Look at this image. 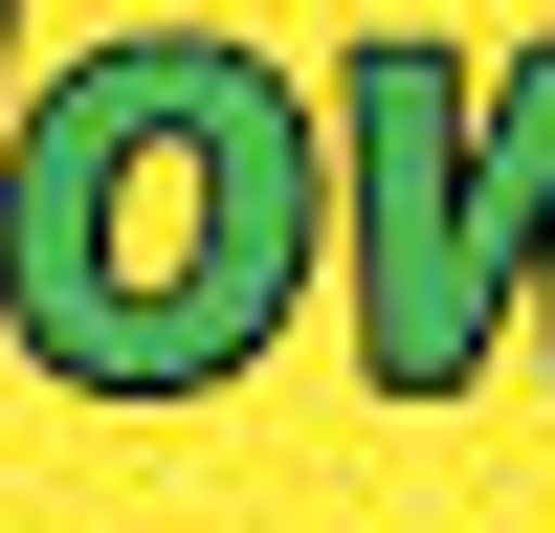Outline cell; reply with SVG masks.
<instances>
[{"mask_svg": "<svg viewBox=\"0 0 555 533\" xmlns=\"http://www.w3.org/2000/svg\"><path fill=\"white\" fill-rule=\"evenodd\" d=\"M311 266H356V133L201 23H133L23 89L0 133V311L67 400H222L289 334Z\"/></svg>", "mask_w": 555, "mask_h": 533, "instance_id": "cell-1", "label": "cell"}, {"mask_svg": "<svg viewBox=\"0 0 555 533\" xmlns=\"http://www.w3.org/2000/svg\"><path fill=\"white\" fill-rule=\"evenodd\" d=\"M334 133H356V378L378 400H467L512 266L555 245V44L467 133V67H444L423 23H378L334 67Z\"/></svg>", "mask_w": 555, "mask_h": 533, "instance_id": "cell-2", "label": "cell"}, {"mask_svg": "<svg viewBox=\"0 0 555 533\" xmlns=\"http://www.w3.org/2000/svg\"><path fill=\"white\" fill-rule=\"evenodd\" d=\"M0 23H23V0H0ZM0 133H23V89H0Z\"/></svg>", "mask_w": 555, "mask_h": 533, "instance_id": "cell-3", "label": "cell"}, {"mask_svg": "<svg viewBox=\"0 0 555 533\" xmlns=\"http://www.w3.org/2000/svg\"><path fill=\"white\" fill-rule=\"evenodd\" d=\"M533 266H555V245H533Z\"/></svg>", "mask_w": 555, "mask_h": 533, "instance_id": "cell-4", "label": "cell"}]
</instances>
